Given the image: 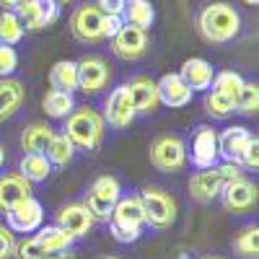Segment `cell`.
<instances>
[{
    "label": "cell",
    "mask_w": 259,
    "mask_h": 259,
    "mask_svg": "<svg viewBox=\"0 0 259 259\" xmlns=\"http://www.w3.org/2000/svg\"><path fill=\"white\" fill-rule=\"evenodd\" d=\"M197 31L210 45H228L241 31V16L231 3H207L197 13Z\"/></svg>",
    "instance_id": "cell-1"
},
{
    "label": "cell",
    "mask_w": 259,
    "mask_h": 259,
    "mask_svg": "<svg viewBox=\"0 0 259 259\" xmlns=\"http://www.w3.org/2000/svg\"><path fill=\"white\" fill-rule=\"evenodd\" d=\"M62 133L68 135V140L75 148L94 153V150H99L101 143H104L106 122H104V117L96 109H91V106H75V109L65 117Z\"/></svg>",
    "instance_id": "cell-2"
},
{
    "label": "cell",
    "mask_w": 259,
    "mask_h": 259,
    "mask_svg": "<svg viewBox=\"0 0 259 259\" xmlns=\"http://www.w3.org/2000/svg\"><path fill=\"white\" fill-rule=\"evenodd\" d=\"M145 212L140 205L138 194H130V197H119L112 215H109V233L114 236V241L119 244H135L143 231H145Z\"/></svg>",
    "instance_id": "cell-3"
},
{
    "label": "cell",
    "mask_w": 259,
    "mask_h": 259,
    "mask_svg": "<svg viewBox=\"0 0 259 259\" xmlns=\"http://www.w3.org/2000/svg\"><path fill=\"white\" fill-rule=\"evenodd\" d=\"M138 197H140V205H143V212H145V223L150 228L166 231L177 223V202L166 189L145 187Z\"/></svg>",
    "instance_id": "cell-4"
},
{
    "label": "cell",
    "mask_w": 259,
    "mask_h": 259,
    "mask_svg": "<svg viewBox=\"0 0 259 259\" xmlns=\"http://www.w3.org/2000/svg\"><path fill=\"white\" fill-rule=\"evenodd\" d=\"M122 197V187L114 177H99L89 192H85V210L91 212L94 221H109V215L117 205V200Z\"/></svg>",
    "instance_id": "cell-5"
},
{
    "label": "cell",
    "mask_w": 259,
    "mask_h": 259,
    "mask_svg": "<svg viewBox=\"0 0 259 259\" xmlns=\"http://www.w3.org/2000/svg\"><path fill=\"white\" fill-rule=\"evenodd\" d=\"M187 145L179 135H158L150 143V163L158 171L166 174H177L187 166Z\"/></svg>",
    "instance_id": "cell-6"
},
{
    "label": "cell",
    "mask_w": 259,
    "mask_h": 259,
    "mask_svg": "<svg viewBox=\"0 0 259 259\" xmlns=\"http://www.w3.org/2000/svg\"><path fill=\"white\" fill-rule=\"evenodd\" d=\"M70 34L83 45H99L104 41V13L96 3H83L70 16Z\"/></svg>",
    "instance_id": "cell-7"
},
{
    "label": "cell",
    "mask_w": 259,
    "mask_h": 259,
    "mask_svg": "<svg viewBox=\"0 0 259 259\" xmlns=\"http://www.w3.org/2000/svg\"><path fill=\"white\" fill-rule=\"evenodd\" d=\"M75 65H78V91L89 94V96H96V94H101L106 85H109L112 70H109V65H106L104 57L85 55Z\"/></svg>",
    "instance_id": "cell-8"
},
{
    "label": "cell",
    "mask_w": 259,
    "mask_h": 259,
    "mask_svg": "<svg viewBox=\"0 0 259 259\" xmlns=\"http://www.w3.org/2000/svg\"><path fill=\"white\" fill-rule=\"evenodd\" d=\"M13 13L18 16L24 31H41L60 18V6L55 0H24Z\"/></svg>",
    "instance_id": "cell-9"
},
{
    "label": "cell",
    "mask_w": 259,
    "mask_h": 259,
    "mask_svg": "<svg viewBox=\"0 0 259 259\" xmlns=\"http://www.w3.org/2000/svg\"><path fill=\"white\" fill-rule=\"evenodd\" d=\"M109 41H112L114 57H119V60H124V62H135V60H140V57L150 50V36H148V31H143V29H138V26H127V24H122V29H119Z\"/></svg>",
    "instance_id": "cell-10"
},
{
    "label": "cell",
    "mask_w": 259,
    "mask_h": 259,
    "mask_svg": "<svg viewBox=\"0 0 259 259\" xmlns=\"http://www.w3.org/2000/svg\"><path fill=\"white\" fill-rule=\"evenodd\" d=\"M6 221H8V228L13 233H34L45 223V207H41L39 200L26 197L6 212Z\"/></svg>",
    "instance_id": "cell-11"
},
{
    "label": "cell",
    "mask_w": 259,
    "mask_h": 259,
    "mask_svg": "<svg viewBox=\"0 0 259 259\" xmlns=\"http://www.w3.org/2000/svg\"><path fill=\"white\" fill-rule=\"evenodd\" d=\"M221 200L228 212H249L256 207V184L246 177L226 182L221 189Z\"/></svg>",
    "instance_id": "cell-12"
},
{
    "label": "cell",
    "mask_w": 259,
    "mask_h": 259,
    "mask_svg": "<svg viewBox=\"0 0 259 259\" xmlns=\"http://www.w3.org/2000/svg\"><path fill=\"white\" fill-rule=\"evenodd\" d=\"M124 91H127L130 101H133L135 114H153L161 106V101H158V85H156L153 78H148V75H138L130 83H124Z\"/></svg>",
    "instance_id": "cell-13"
},
{
    "label": "cell",
    "mask_w": 259,
    "mask_h": 259,
    "mask_svg": "<svg viewBox=\"0 0 259 259\" xmlns=\"http://www.w3.org/2000/svg\"><path fill=\"white\" fill-rule=\"evenodd\" d=\"M192 163L194 168H212L218 163V133L210 124H200L192 135Z\"/></svg>",
    "instance_id": "cell-14"
},
{
    "label": "cell",
    "mask_w": 259,
    "mask_h": 259,
    "mask_svg": "<svg viewBox=\"0 0 259 259\" xmlns=\"http://www.w3.org/2000/svg\"><path fill=\"white\" fill-rule=\"evenodd\" d=\"M251 130L249 127H226L223 133L218 135V158H223L226 163H241L244 150L251 143Z\"/></svg>",
    "instance_id": "cell-15"
},
{
    "label": "cell",
    "mask_w": 259,
    "mask_h": 259,
    "mask_svg": "<svg viewBox=\"0 0 259 259\" xmlns=\"http://www.w3.org/2000/svg\"><path fill=\"white\" fill-rule=\"evenodd\" d=\"M223 184H226V179L221 177L218 166L200 168L197 174H192V179H189V194H192V200L207 205V202H212V200L221 197Z\"/></svg>",
    "instance_id": "cell-16"
},
{
    "label": "cell",
    "mask_w": 259,
    "mask_h": 259,
    "mask_svg": "<svg viewBox=\"0 0 259 259\" xmlns=\"http://www.w3.org/2000/svg\"><path fill=\"white\" fill-rule=\"evenodd\" d=\"M135 109H133V101H130L124 85H117V89L109 94L106 99V106H104V122H109L114 130H124L133 124L135 119Z\"/></svg>",
    "instance_id": "cell-17"
},
{
    "label": "cell",
    "mask_w": 259,
    "mask_h": 259,
    "mask_svg": "<svg viewBox=\"0 0 259 259\" xmlns=\"http://www.w3.org/2000/svg\"><path fill=\"white\" fill-rule=\"evenodd\" d=\"M55 226H60L65 233H70L73 239H83V236L91 231L94 218H91V212L85 210L83 202H73V205L60 207V212H57V223H55Z\"/></svg>",
    "instance_id": "cell-18"
},
{
    "label": "cell",
    "mask_w": 259,
    "mask_h": 259,
    "mask_svg": "<svg viewBox=\"0 0 259 259\" xmlns=\"http://www.w3.org/2000/svg\"><path fill=\"white\" fill-rule=\"evenodd\" d=\"M26 197H31V182H26L18 171L0 174V212H8Z\"/></svg>",
    "instance_id": "cell-19"
},
{
    "label": "cell",
    "mask_w": 259,
    "mask_h": 259,
    "mask_svg": "<svg viewBox=\"0 0 259 259\" xmlns=\"http://www.w3.org/2000/svg\"><path fill=\"white\" fill-rule=\"evenodd\" d=\"M158 85V101L171 106V109H179V106H187L192 101V89L182 80L179 73H166L161 80H156Z\"/></svg>",
    "instance_id": "cell-20"
},
{
    "label": "cell",
    "mask_w": 259,
    "mask_h": 259,
    "mask_svg": "<svg viewBox=\"0 0 259 259\" xmlns=\"http://www.w3.org/2000/svg\"><path fill=\"white\" fill-rule=\"evenodd\" d=\"M179 75H182V80L189 85L192 91H210L212 78H215V70H212V65H210L207 60H202V57H189V60H184Z\"/></svg>",
    "instance_id": "cell-21"
},
{
    "label": "cell",
    "mask_w": 259,
    "mask_h": 259,
    "mask_svg": "<svg viewBox=\"0 0 259 259\" xmlns=\"http://www.w3.org/2000/svg\"><path fill=\"white\" fill-rule=\"evenodd\" d=\"M26 99V89L24 83L16 78H0V122L11 119Z\"/></svg>",
    "instance_id": "cell-22"
},
{
    "label": "cell",
    "mask_w": 259,
    "mask_h": 259,
    "mask_svg": "<svg viewBox=\"0 0 259 259\" xmlns=\"http://www.w3.org/2000/svg\"><path fill=\"white\" fill-rule=\"evenodd\" d=\"M119 18L127 26H138V29L148 31L156 21V11H153V6H150V0H127Z\"/></svg>",
    "instance_id": "cell-23"
},
{
    "label": "cell",
    "mask_w": 259,
    "mask_h": 259,
    "mask_svg": "<svg viewBox=\"0 0 259 259\" xmlns=\"http://www.w3.org/2000/svg\"><path fill=\"white\" fill-rule=\"evenodd\" d=\"M18 174L31 184L47 182V177L52 174V163L45 153H24L18 161Z\"/></svg>",
    "instance_id": "cell-24"
},
{
    "label": "cell",
    "mask_w": 259,
    "mask_h": 259,
    "mask_svg": "<svg viewBox=\"0 0 259 259\" xmlns=\"http://www.w3.org/2000/svg\"><path fill=\"white\" fill-rule=\"evenodd\" d=\"M34 239H36V244L45 249L47 254H62V251H68L73 246V241H75L73 236L65 233L60 226H41Z\"/></svg>",
    "instance_id": "cell-25"
},
{
    "label": "cell",
    "mask_w": 259,
    "mask_h": 259,
    "mask_svg": "<svg viewBox=\"0 0 259 259\" xmlns=\"http://www.w3.org/2000/svg\"><path fill=\"white\" fill-rule=\"evenodd\" d=\"M52 127L45 124V122H34L29 124L24 133H21V148L26 150V153H45L50 140H52Z\"/></svg>",
    "instance_id": "cell-26"
},
{
    "label": "cell",
    "mask_w": 259,
    "mask_h": 259,
    "mask_svg": "<svg viewBox=\"0 0 259 259\" xmlns=\"http://www.w3.org/2000/svg\"><path fill=\"white\" fill-rule=\"evenodd\" d=\"M50 83H52V89L57 91H78V65L73 60H60L52 65V70H50Z\"/></svg>",
    "instance_id": "cell-27"
},
{
    "label": "cell",
    "mask_w": 259,
    "mask_h": 259,
    "mask_svg": "<svg viewBox=\"0 0 259 259\" xmlns=\"http://www.w3.org/2000/svg\"><path fill=\"white\" fill-rule=\"evenodd\" d=\"M41 106H45L47 117H52V119H65V117L75 109V99H73V94H68V91L52 89V91L45 94V99H41Z\"/></svg>",
    "instance_id": "cell-28"
},
{
    "label": "cell",
    "mask_w": 259,
    "mask_h": 259,
    "mask_svg": "<svg viewBox=\"0 0 259 259\" xmlns=\"http://www.w3.org/2000/svg\"><path fill=\"white\" fill-rule=\"evenodd\" d=\"M45 156L50 158L52 166H68L75 158V145L68 140L65 133H55L50 145H47V150H45Z\"/></svg>",
    "instance_id": "cell-29"
},
{
    "label": "cell",
    "mask_w": 259,
    "mask_h": 259,
    "mask_svg": "<svg viewBox=\"0 0 259 259\" xmlns=\"http://www.w3.org/2000/svg\"><path fill=\"white\" fill-rule=\"evenodd\" d=\"M231 246H233V251L239 254L241 259H256L259 256V228L256 226L241 228Z\"/></svg>",
    "instance_id": "cell-30"
},
{
    "label": "cell",
    "mask_w": 259,
    "mask_h": 259,
    "mask_svg": "<svg viewBox=\"0 0 259 259\" xmlns=\"http://www.w3.org/2000/svg\"><path fill=\"white\" fill-rule=\"evenodd\" d=\"M202 104H205V112L212 119H228V117L236 114V101L223 96V94H218V91H207Z\"/></svg>",
    "instance_id": "cell-31"
},
{
    "label": "cell",
    "mask_w": 259,
    "mask_h": 259,
    "mask_svg": "<svg viewBox=\"0 0 259 259\" xmlns=\"http://www.w3.org/2000/svg\"><path fill=\"white\" fill-rule=\"evenodd\" d=\"M241 89H244V78H241L239 73H233V70L215 73L212 85H210V91H218V94H223V96H228V99H233V101H236V96L241 94Z\"/></svg>",
    "instance_id": "cell-32"
},
{
    "label": "cell",
    "mask_w": 259,
    "mask_h": 259,
    "mask_svg": "<svg viewBox=\"0 0 259 259\" xmlns=\"http://www.w3.org/2000/svg\"><path fill=\"white\" fill-rule=\"evenodd\" d=\"M24 39V26L13 11H0V45H18Z\"/></svg>",
    "instance_id": "cell-33"
},
{
    "label": "cell",
    "mask_w": 259,
    "mask_h": 259,
    "mask_svg": "<svg viewBox=\"0 0 259 259\" xmlns=\"http://www.w3.org/2000/svg\"><path fill=\"white\" fill-rule=\"evenodd\" d=\"M236 112L244 117H254L259 112V85L254 80H244L241 94L236 96Z\"/></svg>",
    "instance_id": "cell-34"
},
{
    "label": "cell",
    "mask_w": 259,
    "mask_h": 259,
    "mask_svg": "<svg viewBox=\"0 0 259 259\" xmlns=\"http://www.w3.org/2000/svg\"><path fill=\"white\" fill-rule=\"evenodd\" d=\"M16 259H62V254H47L45 249H41L36 244V239L31 236V239H24L21 244H16Z\"/></svg>",
    "instance_id": "cell-35"
},
{
    "label": "cell",
    "mask_w": 259,
    "mask_h": 259,
    "mask_svg": "<svg viewBox=\"0 0 259 259\" xmlns=\"http://www.w3.org/2000/svg\"><path fill=\"white\" fill-rule=\"evenodd\" d=\"M18 68V55L11 45H0V78H11Z\"/></svg>",
    "instance_id": "cell-36"
},
{
    "label": "cell",
    "mask_w": 259,
    "mask_h": 259,
    "mask_svg": "<svg viewBox=\"0 0 259 259\" xmlns=\"http://www.w3.org/2000/svg\"><path fill=\"white\" fill-rule=\"evenodd\" d=\"M16 236L8 226H0V259H13L16 254Z\"/></svg>",
    "instance_id": "cell-37"
},
{
    "label": "cell",
    "mask_w": 259,
    "mask_h": 259,
    "mask_svg": "<svg viewBox=\"0 0 259 259\" xmlns=\"http://www.w3.org/2000/svg\"><path fill=\"white\" fill-rule=\"evenodd\" d=\"M241 168H259V138L254 135L251 138V143H249V148L244 150V156H241V163H239Z\"/></svg>",
    "instance_id": "cell-38"
},
{
    "label": "cell",
    "mask_w": 259,
    "mask_h": 259,
    "mask_svg": "<svg viewBox=\"0 0 259 259\" xmlns=\"http://www.w3.org/2000/svg\"><path fill=\"white\" fill-rule=\"evenodd\" d=\"M124 3H127V0H96V8L104 16H122Z\"/></svg>",
    "instance_id": "cell-39"
},
{
    "label": "cell",
    "mask_w": 259,
    "mask_h": 259,
    "mask_svg": "<svg viewBox=\"0 0 259 259\" xmlns=\"http://www.w3.org/2000/svg\"><path fill=\"white\" fill-rule=\"evenodd\" d=\"M122 29V18L119 16H104V39H112Z\"/></svg>",
    "instance_id": "cell-40"
},
{
    "label": "cell",
    "mask_w": 259,
    "mask_h": 259,
    "mask_svg": "<svg viewBox=\"0 0 259 259\" xmlns=\"http://www.w3.org/2000/svg\"><path fill=\"white\" fill-rule=\"evenodd\" d=\"M21 3H24V0H0V8L3 11H16Z\"/></svg>",
    "instance_id": "cell-41"
},
{
    "label": "cell",
    "mask_w": 259,
    "mask_h": 259,
    "mask_svg": "<svg viewBox=\"0 0 259 259\" xmlns=\"http://www.w3.org/2000/svg\"><path fill=\"white\" fill-rule=\"evenodd\" d=\"M57 6H68V3H73V0H55Z\"/></svg>",
    "instance_id": "cell-42"
},
{
    "label": "cell",
    "mask_w": 259,
    "mask_h": 259,
    "mask_svg": "<svg viewBox=\"0 0 259 259\" xmlns=\"http://www.w3.org/2000/svg\"><path fill=\"white\" fill-rule=\"evenodd\" d=\"M3 161H6V153H3V148H0V166H3Z\"/></svg>",
    "instance_id": "cell-43"
},
{
    "label": "cell",
    "mask_w": 259,
    "mask_h": 259,
    "mask_svg": "<svg viewBox=\"0 0 259 259\" xmlns=\"http://www.w3.org/2000/svg\"><path fill=\"white\" fill-rule=\"evenodd\" d=\"M244 3H246V6H256V3H259V0H244Z\"/></svg>",
    "instance_id": "cell-44"
},
{
    "label": "cell",
    "mask_w": 259,
    "mask_h": 259,
    "mask_svg": "<svg viewBox=\"0 0 259 259\" xmlns=\"http://www.w3.org/2000/svg\"><path fill=\"white\" fill-rule=\"evenodd\" d=\"M202 259H223V256H215V254H210V256H202Z\"/></svg>",
    "instance_id": "cell-45"
},
{
    "label": "cell",
    "mask_w": 259,
    "mask_h": 259,
    "mask_svg": "<svg viewBox=\"0 0 259 259\" xmlns=\"http://www.w3.org/2000/svg\"><path fill=\"white\" fill-rule=\"evenodd\" d=\"M104 259H117V256H104Z\"/></svg>",
    "instance_id": "cell-46"
}]
</instances>
